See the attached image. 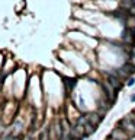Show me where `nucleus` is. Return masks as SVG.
Listing matches in <instances>:
<instances>
[{"mask_svg": "<svg viewBox=\"0 0 135 140\" xmlns=\"http://www.w3.org/2000/svg\"><path fill=\"white\" fill-rule=\"evenodd\" d=\"M64 82L67 83V86L70 88V89H71V88H74V86H76V79H65Z\"/></svg>", "mask_w": 135, "mask_h": 140, "instance_id": "7", "label": "nucleus"}, {"mask_svg": "<svg viewBox=\"0 0 135 140\" xmlns=\"http://www.w3.org/2000/svg\"><path fill=\"white\" fill-rule=\"evenodd\" d=\"M122 40L129 44H135V31L132 28H125L122 32Z\"/></svg>", "mask_w": 135, "mask_h": 140, "instance_id": "4", "label": "nucleus"}, {"mask_svg": "<svg viewBox=\"0 0 135 140\" xmlns=\"http://www.w3.org/2000/svg\"><path fill=\"white\" fill-rule=\"evenodd\" d=\"M86 117H87V121L90 122V124H93L94 127H97L100 122L103 121V115L99 114V112H90V114H87Z\"/></svg>", "mask_w": 135, "mask_h": 140, "instance_id": "3", "label": "nucleus"}, {"mask_svg": "<svg viewBox=\"0 0 135 140\" xmlns=\"http://www.w3.org/2000/svg\"><path fill=\"white\" fill-rule=\"evenodd\" d=\"M102 89H103L106 98L109 99V102H115V99H116V92H118V91H115L108 82H102Z\"/></svg>", "mask_w": 135, "mask_h": 140, "instance_id": "1", "label": "nucleus"}, {"mask_svg": "<svg viewBox=\"0 0 135 140\" xmlns=\"http://www.w3.org/2000/svg\"><path fill=\"white\" fill-rule=\"evenodd\" d=\"M110 139L112 140H124L125 139V133L122 128H115L110 134Z\"/></svg>", "mask_w": 135, "mask_h": 140, "instance_id": "5", "label": "nucleus"}, {"mask_svg": "<svg viewBox=\"0 0 135 140\" xmlns=\"http://www.w3.org/2000/svg\"><path fill=\"white\" fill-rule=\"evenodd\" d=\"M105 75H106V77H108V83L113 88L115 91H121V88H122V83H121V79L119 77H116V76H113L112 73H106L105 72Z\"/></svg>", "mask_w": 135, "mask_h": 140, "instance_id": "2", "label": "nucleus"}, {"mask_svg": "<svg viewBox=\"0 0 135 140\" xmlns=\"http://www.w3.org/2000/svg\"><path fill=\"white\" fill-rule=\"evenodd\" d=\"M94 131H96V127H94L93 124H90V122L87 121L86 124H84V133H86V136H92Z\"/></svg>", "mask_w": 135, "mask_h": 140, "instance_id": "6", "label": "nucleus"}, {"mask_svg": "<svg viewBox=\"0 0 135 140\" xmlns=\"http://www.w3.org/2000/svg\"><path fill=\"white\" fill-rule=\"evenodd\" d=\"M134 83H135V79H132V77H131V79L128 80V86H134Z\"/></svg>", "mask_w": 135, "mask_h": 140, "instance_id": "8", "label": "nucleus"}]
</instances>
